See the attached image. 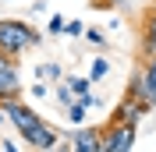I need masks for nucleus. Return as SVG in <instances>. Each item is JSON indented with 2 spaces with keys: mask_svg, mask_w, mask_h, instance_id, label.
Listing matches in <instances>:
<instances>
[{
  "mask_svg": "<svg viewBox=\"0 0 156 152\" xmlns=\"http://www.w3.org/2000/svg\"><path fill=\"white\" fill-rule=\"evenodd\" d=\"M50 92H53V88H50L46 81H43V78H36V81L29 85V95H32V99H46Z\"/></svg>",
  "mask_w": 156,
  "mask_h": 152,
  "instance_id": "2eb2a0df",
  "label": "nucleus"
},
{
  "mask_svg": "<svg viewBox=\"0 0 156 152\" xmlns=\"http://www.w3.org/2000/svg\"><path fill=\"white\" fill-rule=\"evenodd\" d=\"M25 92L21 88V71H18V60L11 53H0V99H18Z\"/></svg>",
  "mask_w": 156,
  "mask_h": 152,
  "instance_id": "39448f33",
  "label": "nucleus"
},
{
  "mask_svg": "<svg viewBox=\"0 0 156 152\" xmlns=\"http://www.w3.org/2000/svg\"><path fill=\"white\" fill-rule=\"evenodd\" d=\"M142 50L146 57H156V11H149L142 21Z\"/></svg>",
  "mask_w": 156,
  "mask_h": 152,
  "instance_id": "6e6552de",
  "label": "nucleus"
},
{
  "mask_svg": "<svg viewBox=\"0 0 156 152\" xmlns=\"http://www.w3.org/2000/svg\"><path fill=\"white\" fill-rule=\"evenodd\" d=\"M53 99H57L60 106H71V103H78V99H75V92H71V85L64 81V78H60V81H57V88H53Z\"/></svg>",
  "mask_w": 156,
  "mask_h": 152,
  "instance_id": "f8f14e48",
  "label": "nucleus"
},
{
  "mask_svg": "<svg viewBox=\"0 0 156 152\" xmlns=\"http://www.w3.org/2000/svg\"><path fill=\"white\" fill-rule=\"evenodd\" d=\"M124 95L128 99H146V103L156 110V57H146L142 64H138V71L131 74Z\"/></svg>",
  "mask_w": 156,
  "mask_h": 152,
  "instance_id": "f03ea898",
  "label": "nucleus"
},
{
  "mask_svg": "<svg viewBox=\"0 0 156 152\" xmlns=\"http://www.w3.org/2000/svg\"><path fill=\"white\" fill-rule=\"evenodd\" d=\"M53 152H75V145H71V138H68V142H57V145H53Z\"/></svg>",
  "mask_w": 156,
  "mask_h": 152,
  "instance_id": "f3484780",
  "label": "nucleus"
},
{
  "mask_svg": "<svg viewBox=\"0 0 156 152\" xmlns=\"http://www.w3.org/2000/svg\"><path fill=\"white\" fill-rule=\"evenodd\" d=\"M85 110H89V106H82V103L64 106V117H68V124H71V127H82V124H85Z\"/></svg>",
  "mask_w": 156,
  "mask_h": 152,
  "instance_id": "9b49d317",
  "label": "nucleus"
},
{
  "mask_svg": "<svg viewBox=\"0 0 156 152\" xmlns=\"http://www.w3.org/2000/svg\"><path fill=\"white\" fill-rule=\"evenodd\" d=\"M0 106H4L7 120L14 124V131H18L21 138H29V134H36V131H39L43 117H39L29 103H21V95H18V99H0Z\"/></svg>",
  "mask_w": 156,
  "mask_h": 152,
  "instance_id": "20e7f679",
  "label": "nucleus"
},
{
  "mask_svg": "<svg viewBox=\"0 0 156 152\" xmlns=\"http://www.w3.org/2000/svg\"><path fill=\"white\" fill-rule=\"evenodd\" d=\"M60 36H71V39L85 36V21H82V18H71V21H64V32H60Z\"/></svg>",
  "mask_w": 156,
  "mask_h": 152,
  "instance_id": "4468645a",
  "label": "nucleus"
},
{
  "mask_svg": "<svg viewBox=\"0 0 156 152\" xmlns=\"http://www.w3.org/2000/svg\"><path fill=\"white\" fill-rule=\"evenodd\" d=\"M43 43V32L32 29L29 21L18 18H0V53H11V57H21Z\"/></svg>",
  "mask_w": 156,
  "mask_h": 152,
  "instance_id": "f257e3e1",
  "label": "nucleus"
},
{
  "mask_svg": "<svg viewBox=\"0 0 156 152\" xmlns=\"http://www.w3.org/2000/svg\"><path fill=\"white\" fill-rule=\"evenodd\" d=\"M0 152H18V149H14V142H0Z\"/></svg>",
  "mask_w": 156,
  "mask_h": 152,
  "instance_id": "6ab92c4d",
  "label": "nucleus"
},
{
  "mask_svg": "<svg viewBox=\"0 0 156 152\" xmlns=\"http://www.w3.org/2000/svg\"><path fill=\"white\" fill-rule=\"evenodd\" d=\"M36 78H43V81H60V78H64V67L53 64V60H46V64L36 67Z\"/></svg>",
  "mask_w": 156,
  "mask_h": 152,
  "instance_id": "9d476101",
  "label": "nucleus"
},
{
  "mask_svg": "<svg viewBox=\"0 0 156 152\" xmlns=\"http://www.w3.org/2000/svg\"><path fill=\"white\" fill-rule=\"evenodd\" d=\"M71 145H75V152H103V145H99V127H75L71 131Z\"/></svg>",
  "mask_w": 156,
  "mask_h": 152,
  "instance_id": "0eeeda50",
  "label": "nucleus"
},
{
  "mask_svg": "<svg viewBox=\"0 0 156 152\" xmlns=\"http://www.w3.org/2000/svg\"><path fill=\"white\" fill-rule=\"evenodd\" d=\"M4 120H7V113H4V106H0V124H4Z\"/></svg>",
  "mask_w": 156,
  "mask_h": 152,
  "instance_id": "aec40b11",
  "label": "nucleus"
},
{
  "mask_svg": "<svg viewBox=\"0 0 156 152\" xmlns=\"http://www.w3.org/2000/svg\"><path fill=\"white\" fill-rule=\"evenodd\" d=\"M85 43H89V46H99V50H103V46H107V32L99 29V25H92V29H85Z\"/></svg>",
  "mask_w": 156,
  "mask_h": 152,
  "instance_id": "ddd939ff",
  "label": "nucleus"
},
{
  "mask_svg": "<svg viewBox=\"0 0 156 152\" xmlns=\"http://www.w3.org/2000/svg\"><path fill=\"white\" fill-rule=\"evenodd\" d=\"M149 110H153V106L146 103V99H121V103H117V110H114V117H110V120H128V124H138L142 120V117L149 113Z\"/></svg>",
  "mask_w": 156,
  "mask_h": 152,
  "instance_id": "423d86ee",
  "label": "nucleus"
},
{
  "mask_svg": "<svg viewBox=\"0 0 156 152\" xmlns=\"http://www.w3.org/2000/svg\"><path fill=\"white\" fill-rule=\"evenodd\" d=\"M135 138H138V124H128V120H110L99 131L103 152H131L135 149Z\"/></svg>",
  "mask_w": 156,
  "mask_h": 152,
  "instance_id": "7ed1b4c3",
  "label": "nucleus"
},
{
  "mask_svg": "<svg viewBox=\"0 0 156 152\" xmlns=\"http://www.w3.org/2000/svg\"><path fill=\"white\" fill-rule=\"evenodd\" d=\"M32 14H46V0H36L32 4Z\"/></svg>",
  "mask_w": 156,
  "mask_h": 152,
  "instance_id": "a211bd4d",
  "label": "nucleus"
},
{
  "mask_svg": "<svg viewBox=\"0 0 156 152\" xmlns=\"http://www.w3.org/2000/svg\"><path fill=\"white\" fill-rule=\"evenodd\" d=\"M64 21H68V18H60V14H50L46 32H50V36H60V32H64Z\"/></svg>",
  "mask_w": 156,
  "mask_h": 152,
  "instance_id": "dca6fc26",
  "label": "nucleus"
},
{
  "mask_svg": "<svg viewBox=\"0 0 156 152\" xmlns=\"http://www.w3.org/2000/svg\"><path fill=\"white\" fill-rule=\"evenodd\" d=\"M110 74V60L99 53V57H92L89 60V81H103V78Z\"/></svg>",
  "mask_w": 156,
  "mask_h": 152,
  "instance_id": "1a4fd4ad",
  "label": "nucleus"
}]
</instances>
